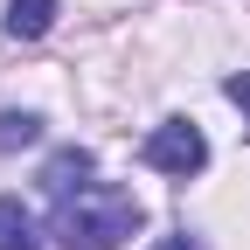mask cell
Masks as SVG:
<instances>
[{
  "instance_id": "5",
  "label": "cell",
  "mask_w": 250,
  "mask_h": 250,
  "mask_svg": "<svg viewBox=\"0 0 250 250\" xmlns=\"http://www.w3.org/2000/svg\"><path fill=\"white\" fill-rule=\"evenodd\" d=\"M49 21H56V0H7V35L14 42L49 35Z\"/></svg>"
},
{
  "instance_id": "4",
  "label": "cell",
  "mask_w": 250,
  "mask_h": 250,
  "mask_svg": "<svg viewBox=\"0 0 250 250\" xmlns=\"http://www.w3.org/2000/svg\"><path fill=\"white\" fill-rule=\"evenodd\" d=\"M0 250H42V229L14 195H0Z\"/></svg>"
},
{
  "instance_id": "7",
  "label": "cell",
  "mask_w": 250,
  "mask_h": 250,
  "mask_svg": "<svg viewBox=\"0 0 250 250\" xmlns=\"http://www.w3.org/2000/svg\"><path fill=\"white\" fill-rule=\"evenodd\" d=\"M223 90H229V104H243V118H250V70H236V77H223Z\"/></svg>"
},
{
  "instance_id": "6",
  "label": "cell",
  "mask_w": 250,
  "mask_h": 250,
  "mask_svg": "<svg viewBox=\"0 0 250 250\" xmlns=\"http://www.w3.org/2000/svg\"><path fill=\"white\" fill-rule=\"evenodd\" d=\"M42 139V118L35 111H0V153H21Z\"/></svg>"
},
{
  "instance_id": "1",
  "label": "cell",
  "mask_w": 250,
  "mask_h": 250,
  "mask_svg": "<svg viewBox=\"0 0 250 250\" xmlns=\"http://www.w3.org/2000/svg\"><path fill=\"white\" fill-rule=\"evenodd\" d=\"M146 208L125 195V188H104V181H83L77 195H62L56 215H49V236L62 250H118L125 236H139Z\"/></svg>"
},
{
  "instance_id": "2",
  "label": "cell",
  "mask_w": 250,
  "mask_h": 250,
  "mask_svg": "<svg viewBox=\"0 0 250 250\" xmlns=\"http://www.w3.org/2000/svg\"><path fill=\"white\" fill-rule=\"evenodd\" d=\"M139 160H146V167H160V174H174V181H188V174H202V167H208V139H202V125L167 118V125H153V132H146Z\"/></svg>"
},
{
  "instance_id": "8",
  "label": "cell",
  "mask_w": 250,
  "mask_h": 250,
  "mask_svg": "<svg viewBox=\"0 0 250 250\" xmlns=\"http://www.w3.org/2000/svg\"><path fill=\"white\" fill-rule=\"evenodd\" d=\"M153 250H202V243H195V236H188V229H181V236H160V243H153Z\"/></svg>"
},
{
  "instance_id": "3",
  "label": "cell",
  "mask_w": 250,
  "mask_h": 250,
  "mask_svg": "<svg viewBox=\"0 0 250 250\" xmlns=\"http://www.w3.org/2000/svg\"><path fill=\"white\" fill-rule=\"evenodd\" d=\"M90 167H98V160H90V146H62V153H49V167H42V188L62 202V195H77V188L90 181Z\"/></svg>"
}]
</instances>
